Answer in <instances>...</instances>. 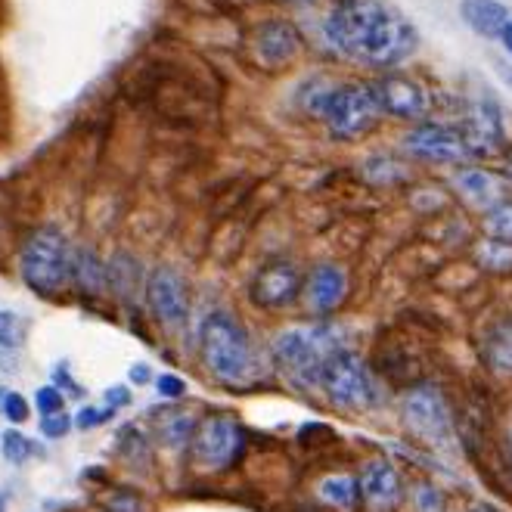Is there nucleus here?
<instances>
[{
    "mask_svg": "<svg viewBox=\"0 0 512 512\" xmlns=\"http://www.w3.org/2000/svg\"><path fill=\"white\" fill-rule=\"evenodd\" d=\"M360 500L373 512H395L404 500V481L388 460H370L357 478Z\"/></svg>",
    "mask_w": 512,
    "mask_h": 512,
    "instance_id": "15",
    "label": "nucleus"
},
{
    "mask_svg": "<svg viewBox=\"0 0 512 512\" xmlns=\"http://www.w3.org/2000/svg\"><path fill=\"white\" fill-rule=\"evenodd\" d=\"M103 401H106V407H112V410L128 407V404H131V388H128V385H109V388L103 391Z\"/></svg>",
    "mask_w": 512,
    "mask_h": 512,
    "instance_id": "34",
    "label": "nucleus"
},
{
    "mask_svg": "<svg viewBox=\"0 0 512 512\" xmlns=\"http://www.w3.org/2000/svg\"><path fill=\"white\" fill-rule=\"evenodd\" d=\"M348 295V274L339 264H317L311 274L301 280V301L314 317L333 314Z\"/></svg>",
    "mask_w": 512,
    "mask_h": 512,
    "instance_id": "14",
    "label": "nucleus"
},
{
    "mask_svg": "<svg viewBox=\"0 0 512 512\" xmlns=\"http://www.w3.org/2000/svg\"><path fill=\"white\" fill-rule=\"evenodd\" d=\"M149 379H153V370H149L146 364H134V367H131V382L143 385V382H149Z\"/></svg>",
    "mask_w": 512,
    "mask_h": 512,
    "instance_id": "35",
    "label": "nucleus"
},
{
    "mask_svg": "<svg viewBox=\"0 0 512 512\" xmlns=\"http://www.w3.org/2000/svg\"><path fill=\"white\" fill-rule=\"evenodd\" d=\"M506 174H509V180H512V159H509V171H506Z\"/></svg>",
    "mask_w": 512,
    "mask_h": 512,
    "instance_id": "39",
    "label": "nucleus"
},
{
    "mask_svg": "<svg viewBox=\"0 0 512 512\" xmlns=\"http://www.w3.org/2000/svg\"><path fill=\"white\" fill-rule=\"evenodd\" d=\"M457 190L478 208L491 212L494 205H500L506 199V180H500L497 174L485 171V168H463L457 171Z\"/></svg>",
    "mask_w": 512,
    "mask_h": 512,
    "instance_id": "17",
    "label": "nucleus"
},
{
    "mask_svg": "<svg viewBox=\"0 0 512 512\" xmlns=\"http://www.w3.org/2000/svg\"><path fill=\"white\" fill-rule=\"evenodd\" d=\"M500 41H503V47H506V53L512 56V19L503 25V32H500Z\"/></svg>",
    "mask_w": 512,
    "mask_h": 512,
    "instance_id": "36",
    "label": "nucleus"
},
{
    "mask_svg": "<svg viewBox=\"0 0 512 512\" xmlns=\"http://www.w3.org/2000/svg\"><path fill=\"white\" fill-rule=\"evenodd\" d=\"M320 388L329 398V404L339 410H367L376 404V379L367 370V364L354 351L339 348L336 354H329L326 367L320 373Z\"/></svg>",
    "mask_w": 512,
    "mask_h": 512,
    "instance_id": "6",
    "label": "nucleus"
},
{
    "mask_svg": "<svg viewBox=\"0 0 512 512\" xmlns=\"http://www.w3.org/2000/svg\"><path fill=\"white\" fill-rule=\"evenodd\" d=\"M472 512H494V509H472Z\"/></svg>",
    "mask_w": 512,
    "mask_h": 512,
    "instance_id": "40",
    "label": "nucleus"
},
{
    "mask_svg": "<svg viewBox=\"0 0 512 512\" xmlns=\"http://www.w3.org/2000/svg\"><path fill=\"white\" fill-rule=\"evenodd\" d=\"M72 243L59 227H38L25 239L19 255V274L38 295H56L69 283Z\"/></svg>",
    "mask_w": 512,
    "mask_h": 512,
    "instance_id": "4",
    "label": "nucleus"
},
{
    "mask_svg": "<svg viewBox=\"0 0 512 512\" xmlns=\"http://www.w3.org/2000/svg\"><path fill=\"white\" fill-rule=\"evenodd\" d=\"M112 416H115L112 407H84V410L72 419V423H75L78 429H97V426L109 423Z\"/></svg>",
    "mask_w": 512,
    "mask_h": 512,
    "instance_id": "30",
    "label": "nucleus"
},
{
    "mask_svg": "<svg viewBox=\"0 0 512 512\" xmlns=\"http://www.w3.org/2000/svg\"><path fill=\"white\" fill-rule=\"evenodd\" d=\"M156 388H159V395H162L165 401H180V398L187 395V382L180 379V376H171V373L159 376V379H156Z\"/></svg>",
    "mask_w": 512,
    "mask_h": 512,
    "instance_id": "33",
    "label": "nucleus"
},
{
    "mask_svg": "<svg viewBox=\"0 0 512 512\" xmlns=\"http://www.w3.org/2000/svg\"><path fill=\"white\" fill-rule=\"evenodd\" d=\"M404 146H407L410 156L426 159V162L457 165V162L469 159L460 131L447 128V125H419L404 137Z\"/></svg>",
    "mask_w": 512,
    "mask_h": 512,
    "instance_id": "13",
    "label": "nucleus"
},
{
    "mask_svg": "<svg viewBox=\"0 0 512 512\" xmlns=\"http://www.w3.org/2000/svg\"><path fill=\"white\" fill-rule=\"evenodd\" d=\"M342 345V329L333 323H298L289 326L270 345L274 367L301 391L320 388V373L326 367L329 354H336Z\"/></svg>",
    "mask_w": 512,
    "mask_h": 512,
    "instance_id": "3",
    "label": "nucleus"
},
{
    "mask_svg": "<svg viewBox=\"0 0 512 512\" xmlns=\"http://www.w3.org/2000/svg\"><path fill=\"white\" fill-rule=\"evenodd\" d=\"M199 360L205 373L243 391L261 379V357L249 329L230 311H212L199 323Z\"/></svg>",
    "mask_w": 512,
    "mask_h": 512,
    "instance_id": "2",
    "label": "nucleus"
},
{
    "mask_svg": "<svg viewBox=\"0 0 512 512\" xmlns=\"http://www.w3.org/2000/svg\"><path fill=\"white\" fill-rule=\"evenodd\" d=\"M485 227L494 239H503V243H512V199H503L500 205H494L488 218H485Z\"/></svg>",
    "mask_w": 512,
    "mask_h": 512,
    "instance_id": "27",
    "label": "nucleus"
},
{
    "mask_svg": "<svg viewBox=\"0 0 512 512\" xmlns=\"http://www.w3.org/2000/svg\"><path fill=\"white\" fill-rule=\"evenodd\" d=\"M25 320L16 311L0 308V348L4 351H16L25 342Z\"/></svg>",
    "mask_w": 512,
    "mask_h": 512,
    "instance_id": "26",
    "label": "nucleus"
},
{
    "mask_svg": "<svg viewBox=\"0 0 512 512\" xmlns=\"http://www.w3.org/2000/svg\"><path fill=\"white\" fill-rule=\"evenodd\" d=\"M301 50V35L289 22H261L252 35V53L264 69H286Z\"/></svg>",
    "mask_w": 512,
    "mask_h": 512,
    "instance_id": "16",
    "label": "nucleus"
},
{
    "mask_svg": "<svg viewBox=\"0 0 512 512\" xmlns=\"http://www.w3.org/2000/svg\"><path fill=\"white\" fill-rule=\"evenodd\" d=\"M469 156H497L506 146V118L503 106L491 94H478L466 103L463 125L457 128Z\"/></svg>",
    "mask_w": 512,
    "mask_h": 512,
    "instance_id": "9",
    "label": "nucleus"
},
{
    "mask_svg": "<svg viewBox=\"0 0 512 512\" xmlns=\"http://www.w3.org/2000/svg\"><path fill=\"white\" fill-rule=\"evenodd\" d=\"M317 497L333 506V509H342V512H351L357 509L360 503V488H357V478L345 475V472H333V475H323L317 481Z\"/></svg>",
    "mask_w": 512,
    "mask_h": 512,
    "instance_id": "21",
    "label": "nucleus"
},
{
    "mask_svg": "<svg viewBox=\"0 0 512 512\" xmlns=\"http://www.w3.org/2000/svg\"><path fill=\"white\" fill-rule=\"evenodd\" d=\"M323 35L336 53L370 69H395L416 50L419 35L388 0H336L323 19Z\"/></svg>",
    "mask_w": 512,
    "mask_h": 512,
    "instance_id": "1",
    "label": "nucleus"
},
{
    "mask_svg": "<svg viewBox=\"0 0 512 512\" xmlns=\"http://www.w3.org/2000/svg\"><path fill=\"white\" fill-rule=\"evenodd\" d=\"M509 441H512V435H509Z\"/></svg>",
    "mask_w": 512,
    "mask_h": 512,
    "instance_id": "42",
    "label": "nucleus"
},
{
    "mask_svg": "<svg viewBox=\"0 0 512 512\" xmlns=\"http://www.w3.org/2000/svg\"><path fill=\"white\" fill-rule=\"evenodd\" d=\"M69 280L81 289V292H90L97 295L106 289V280H109V267L103 264V258L87 249V246H78L72 249V267H69Z\"/></svg>",
    "mask_w": 512,
    "mask_h": 512,
    "instance_id": "20",
    "label": "nucleus"
},
{
    "mask_svg": "<svg viewBox=\"0 0 512 512\" xmlns=\"http://www.w3.org/2000/svg\"><path fill=\"white\" fill-rule=\"evenodd\" d=\"M72 429V416L69 413H50V416H41V435L44 438H66Z\"/></svg>",
    "mask_w": 512,
    "mask_h": 512,
    "instance_id": "29",
    "label": "nucleus"
},
{
    "mask_svg": "<svg viewBox=\"0 0 512 512\" xmlns=\"http://www.w3.org/2000/svg\"><path fill=\"white\" fill-rule=\"evenodd\" d=\"M193 447V463L205 472H221L230 469L246 450V435L239 429L236 419L224 413H212L196 419V429L190 438Z\"/></svg>",
    "mask_w": 512,
    "mask_h": 512,
    "instance_id": "8",
    "label": "nucleus"
},
{
    "mask_svg": "<svg viewBox=\"0 0 512 512\" xmlns=\"http://www.w3.org/2000/svg\"><path fill=\"white\" fill-rule=\"evenodd\" d=\"M106 267H109V280H106V286H112V289L118 292V298H128V295H134V292H137L134 277L140 274V270H137V264H134V261L118 258L115 264H106Z\"/></svg>",
    "mask_w": 512,
    "mask_h": 512,
    "instance_id": "25",
    "label": "nucleus"
},
{
    "mask_svg": "<svg viewBox=\"0 0 512 512\" xmlns=\"http://www.w3.org/2000/svg\"><path fill=\"white\" fill-rule=\"evenodd\" d=\"M494 66H497V72L503 75V81H506V84H512V69L503 63V59H494Z\"/></svg>",
    "mask_w": 512,
    "mask_h": 512,
    "instance_id": "37",
    "label": "nucleus"
},
{
    "mask_svg": "<svg viewBox=\"0 0 512 512\" xmlns=\"http://www.w3.org/2000/svg\"><path fill=\"white\" fill-rule=\"evenodd\" d=\"M373 84H333L320 106V122L336 140H354L379 122Z\"/></svg>",
    "mask_w": 512,
    "mask_h": 512,
    "instance_id": "5",
    "label": "nucleus"
},
{
    "mask_svg": "<svg viewBox=\"0 0 512 512\" xmlns=\"http://www.w3.org/2000/svg\"><path fill=\"white\" fill-rule=\"evenodd\" d=\"M106 509L109 512H146V503L131 491H115L106 497Z\"/></svg>",
    "mask_w": 512,
    "mask_h": 512,
    "instance_id": "31",
    "label": "nucleus"
},
{
    "mask_svg": "<svg viewBox=\"0 0 512 512\" xmlns=\"http://www.w3.org/2000/svg\"><path fill=\"white\" fill-rule=\"evenodd\" d=\"M0 416H7L13 426H22L28 419V401L19 395V391H7L4 398V410H0Z\"/></svg>",
    "mask_w": 512,
    "mask_h": 512,
    "instance_id": "32",
    "label": "nucleus"
},
{
    "mask_svg": "<svg viewBox=\"0 0 512 512\" xmlns=\"http://www.w3.org/2000/svg\"><path fill=\"white\" fill-rule=\"evenodd\" d=\"M146 301L165 329H180L190 320V286L180 270L162 264L146 277Z\"/></svg>",
    "mask_w": 512,
    "mask_h": 512,
    "instance_id": "10",
    "label": "nucleus"
},
{
    "mask_svg": "<svg viewBox=\"0 0 512 512\" xmlns=\"http://www.w3.org/2000/svg\"><path fill=\"white\" fill-rule=\"evenodd\" d=\"M301 270L295 261H267L249 283L252 305L261 311H277L286 308L301 295Z\"/></svg>",
    "mask_w": 512,
    "mask_h": 512,
    "instance_id": "12",
    "label": "nucleus"
},
{
    "mask_svg": "<svg viewBox=\"0 0 512 512\" xmlns=\"http://www.w3.org/2000/svg\"><path fill=\"white\" fill-rule=\"evenodd\" d=\"M35 404H38V413L41 416H50V413H63L66 398H63V391H59L56 385H44V388H38Z\"/></svg>",
    "mask_w": 512,
    "mask_h": 512,
    "instance_id": "28",
    "label": "nucleus"
},
{
    "mask_svg": "<svg viewBox=\"0 0 512 512\" xmlns=\"http://www.w3.org/2000/svg\"><path fill=\"white\" fill-rule=\"evenodd\" d=\"M475 261L491 274H512V243L503 239H481L475 246Z\"/></svg>",
    "mask_w": 512,
    "mask_h": 512,
    "instance_id": "23",
    "label": "nucleus"
},
{
    "mask_svg": "<svg viewBox=\"0 0 512 512\" xmlns=\"http://www.w3.org/2000/svg\"><path fill=\"white\" fill-rule=\"evenodd\" d=\"M0 454H4L7 463L22 466V463H28L38 454V447H35L32 438H25L19 429H7L4 435H0Z\"/></svg>",
    "mask_w": 512,
    "mask_h": 512,
    "instance_id": "24",
    "label": "nucleus"
},
{
    "mask_svg": "<svg viewBox=\"0 0 512 512\" xmlns=\"http://www.w3.org/2000/svg\"><path fill=\"white\" fill-rule=\"evenodd\" d=\"M401 419L407 432L429 447H454V416L438 385H416L401 401Z\"/></svg>",
    "mask_w": 512,
    "mask_h": 512,
    "instance_id": "7",
    "label": "nucleus"
},
{
    "mask_svg": "<svg viewBox=\"0 0 512 512\" xmlns=\"http://www.w3.org/2000/svg\"><path fill=\"white\" fill-rule=\"evenodd\" d=\"M373 94L382 115H395L404 122H426L432 112L429 90L404 75H385L373 84Z\"/></svg>",
    "mask_w": 512,
    "mask_h": 512,
    "instance_id": "11",
    "label": "nucleus"
},
{
    "mask_svg": "<svg viewBox=\"0 0 512 512\" xmlns=\"http://www.w3.org/2000/svg\"><path fill=\"white\" fill-rule=\"evenodd\" d=\"M481 357H485V367L497 376H512V320H497L485 329Z\"/></svg>",
    "mask_w": 512,
    "mask_h": 512,
    "instance_id": "19",
    "label": "nucleus"
},
{
    "mask_svg": "<svg viewBox=\"0 0 512 512\" xmlns=\"http://www.w3.org/2000/svg\"><path fill=\"white\" fill-rule=\"evenodd\" d=\"M196 429V416L187 410H168L156 416V435L168 447H187Z\"/></svg>",
    "mask_w": 512,
    "mask_h": 512,
    "instance_id": "22",
    "label": "nucleus"
},
{
    "mask_svg": "<svg viewBox=\"0 0 512 512\" xmlns=\"http://www.w3.org/2000/svg\"><path fill=\"white\" fill-rule=\"evenodd\" d=\"M460 16L481 38H500L503 25L509 22V10L500 0H460Z\"/></svg>",
    "mask_w": 512,
    "mask_h": 512,
    "instance_id": "18",
    "label": "nucleus"
},
{
    "mask_svg": "<svg viewBox=\"0 0 512 512\" xmlns=\"http://www.w3.org/2000/svg\"><path fill=\"white\" fill-rule=\"evenodd\" d=\"M4 398H7V388H0V410H4Z\"/></svg>",
    "mask_w": 512,
    "mask_h": 512,
    "instance_id": "38",
    "label": "nucleus"
},
{
    "mask_svg": "<svg viewBox=\"0 0 512 512\" xmlns=\"http://www.w3.org/2000/svg\"><path fill=\"white\" fill-rule=\"evenodd\" d=\"M0 512H4V500H0Z\"/></svg>",
    "mask_w": 512,
    "mask_h": 512,
    "instance_id": "41",
    "label": "nucleus"
}]
</instances>
